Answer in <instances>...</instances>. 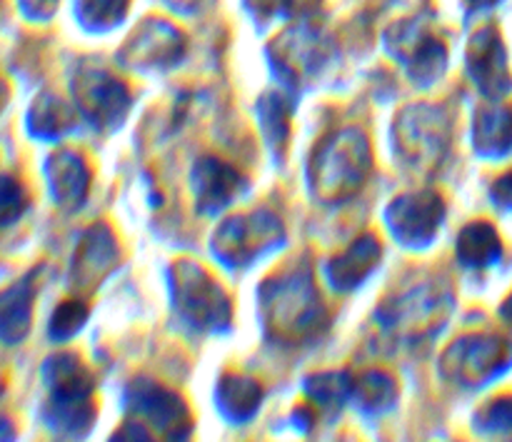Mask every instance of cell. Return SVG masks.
I'll return each mask as SVG.
<instances>
[{
  "mask_svg": "<svg viewBox=\"0 0 512 442\" xmlns=\"http://www.w3.org/2000/svg\"><path fill=\"white\" fill-rule=\"evenodd\" d=\"M475 5H490V3H495V0H473Z\"/></svg>",
  "mask_w": 512,
  "mask_h": 442,
  "instance_id": "obj_4",
  "label": "cell"
},
{
  "mask_svg": "<svg viewBox=\"0 0 512 442\" xmlns=\"http://www.w3.org/2000/svg\"><path fill=\"white\" fill-rule=\"evenodd\" d=\"M125 3H128V0H88L93 13L98 15V18H108V23L123 15Z\"/></svg>",
  "mask_w": 512,
  "mask_h": 442,
  "instance_id": "obj_2",
  "label": "cell"
},
{
  "mask_svg": "<svg viewBox=\"0 0 512 442\" xmlns=\"http://www.w3.org/2000/svg\"><path fill=\"white\" fill-rule=\"evenodd\" d=\"M500 190H503V195H500V198L510 200V203H512V175L508 180H503V183H500Z\"/></svg>",
  "mask_w": 512,
  "mask_h": 442,
  "instance_id": "obj_3",
  "label": "cell"
},
{
  "mask_svg": "<svg viewBox=\"0 0 512 442\" xmlns=\"http://www.w3.org/2000/svg\"><path fill=\"white\" fill-rule=\"evenodd\" d=\"M460 248H463V258L470 263H488L498 255L500 245L493 230L485 228V225H473L470 230H465Z\"/></svg>",
  "mask_w": 512,
  "mask_h": 442,
  "instance_id": "obj_1",
  "label": "cell"
}]
</instances>
